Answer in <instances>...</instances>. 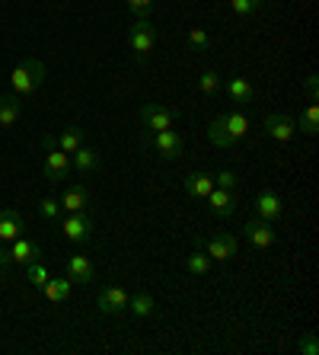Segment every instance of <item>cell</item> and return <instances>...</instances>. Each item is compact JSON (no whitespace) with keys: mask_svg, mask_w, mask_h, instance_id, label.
I'll list each match as a JSON object with an SVG mask.
<instances>
[{"mask_svg":"<svg viewBox=\"0 0 319 355\" xmlns=\"http://www.w3.org/2000/svg\"><path fill=\"white\" fill-rule=\"evenodd\" d=\"M45 77H48V67L42 64L39 58H23L13 67L10 83H13V93H17V96H29V93H35L42 83H45Z\"/></svg>","mask_w":319,"mask_h":355,"instance_id":"1","label":"cell"},{"mask_svg":"<svg viewBox=\"0 0 319 355\" xmlns=\"http://www.w3.org/2000/svg\"><path fill=\"white\" fill-rule=\"evenodd\" d=\"M128 45H131V51H134V61H138V64H147L150 51H154V45H156V26L150 23V19H138V23L128 29Z\"/></svg>","mask_w":319,"mask_h":355,"instance_id":"2","label":"cell"},{"mask_svg":"<svg viewBox=\"0 0 319 355\" xmlns=\"http://www.w3.org/2000/svg\"><path fill=\"white\" fill-rule=\"evenodd\" d=\"M195 247H205V253L211 259H233L237 257V237L233 234H227V231H217V234H211V237H201V234H195Z\"/></svg>","mask_w":319,"mask_h":355,"instance_id":"3","label":"cell"},{"mask_svg":"<svg viewBox=\"0 0 319 355\" xmlns=\"http://www.w3.org/2000/svg\"><path fill=\"white\" fill-rule=\"evenodd\" d=\"M57 231L64 234L71 243H90L93 231H96V224H93V218L86 215V211H67V218L61 221V227H57Z\"/></svg>","mask_w":319,"mask_h":355,"instance_id":"4","label":"cell"},{"mask_svg":"<svg viewBox=\"0 0 319 355\" xmlns=\"http://www.w3.org/2000/svg\"><path fill=\"white\" fill-rule=\"evenodd\" d=\"M138 116H140V122H144V128H150V132H166V128H172V125L179 122V109L160 106V103H144Z\"/></svg>","mask_w":319,"mask_h":355,"instance_id":"5","label":"cell"},{"mask_svg":"<svg viewBox=\"0 0 319 355\" xmlns=\"http://www.w3.org/2000/svg\"><path fill=\"white\" fill-rule=\"evenodd\" d=\"M144 148H154L163 160H176L182 154V135H176L172 128H166V132H150V135H144Z\"/></svg>","mask_w":319,"mask_h":355,"instance_id":"6","label":"cell"},{"mask_svg":"<svg viewBox=\"0 0 319 355\" xmlns=\"http://www.w3.org/2000/svg\"><path fill=\"white\" fill-rule=\"evenodd\" d=\"M246 240H249V243H253L255 250H268L271 243H275V221H265V218H249V221H246Z\"/></svg>","mask_w":319,"mask_h":355,"instance_id":"7","label":"cell"},{"mask_svg":"<svg viewBox=\"0 0 319 355\" xmlns=\"http://www.w3.org/2000/svg\"><path fill=\"white\" fill-rule=\"evenodd\" d=\"M297 125L291 116H284V112H268L265 116V135H268L271 141H278V144H287V141L294 138Z\"/></svg>","mask_w":319,"mask_h":355,"instance_id":"8","label":"cell"},{"mask_svg":"<svg viewBox=\"0 0 319 355\" xmlns=\"http://www.w3.org/2000/svg\"><path fill=\"white\" fill-rule=\"evenodd\" d=\"M208 208H211L214 218H230L233 211H237V196H233V189H221V186H214L211 192H208Z\"/></svg>","mask_w":319,"mask_h":355,"instance_id":"9","label":"cell"},{"mask_svg":"<svg viewBox=\"0 0 319 355\" xmlns=\"http://www.w3.org/2000/svg\"><path fill=\"white\" fill-rule=\"evenodd\" d=\"M42 166H45V180L61 182L71 173V157H67L61 148H51V150H45V164Z\"/></svg>","mask_w":319,"mask_h":355,"instance_id":"10","label":"cell"},{"mask_svg":"<svg viewBox=\"0 0 319 355\" xmlns=\"http://www.w3.org/2000/svg\"><path fill=\"white\" fill-rule=\"evenodd\" d=\"M10 257H13V263H19V266L42 263V247L39 243H33V240H26L23 234H19L17 240H10Z\"/></svg>","mask_w":319,"mask_h":355,"instance_id":"11","label":"cell"},{"mask_svg":"<svg viewBox=\"0 0 319 355\" xmlns=\"http://www.w3.org/2000/svg\"><path fill=\"white\" fill-rule=\"evenodd\" d=\"M57 202H61V208H64V211H86V208L93 205V196H90V189H86V186H67L64 189V196L57 198Z\"/></svg>","mask_w":319,"mask_h":355,"instance_id":"12","label":"cell"},{"mask_svg":"<svg viewBox=\"0 0 319 355\" xmlns=\"http://www.w3.org/2000/svg\"><path fill=\"white\" fill-rule=\"evenodd\" d=\"M284 205H281V198L275 196V189H262L255 196V215L265 218V221H278Z\"/></svg>","mask_w":319,"mask_h":355,"instance_id":"13","label":"cell"},{"mask_svg":"<svg viewBox=\"0 0 319 355\" xmlns=\"http://www.w3.org/2000/svg\"><path fill=\"white\" fill-rule=\"evenodd\" d=\"M26 231V221L17 208H0V240H17Z\"/></svg>","mask_w":319,"mask_h":355,"instance_id":"14","label":"cell"},{"mask_svg":"<svg viewBox=\"0 0 319 355\" xmlns=\"http://www.w3.org/2000/svg\"><path fill=\"white\" fill-rule=\"evenodd\" d=\"M96 307L102 314H122V311H128V295L122 288H102Z\"/></svg>","mask_w":319,"mask_h":355,"instance_id":"15","label":"cell"},{"mask_svg":"<svg viewBox=\"0 0 319 355\" xmlns=\"http://www.w3.org/2000/svg\"><path fill=\"white\" fill-rule=\"evenodd\" d=\"M67 279L77 282V285H90L96 279V269H93V263L86 257H71L67 259Z\"/></svg>","mask_w":319,"mask_h":355,"instance_id":"16","label":"cell"},{"mask_svg":"<svg viewBox=\"0 0 319 355\" xmlns=\"http://www.w3.org/2000/svg\"><path fill=\"white\" fill-rule=\"evenodd\" d=\"M23 116V103H19L17 93H7L0 96V128H13Z\"/></svg>","mask_w":319,"mask_h":355,"instance_id":"17","label":"cell"},{"mask_svg":"<svg viewBox=\"0 0 319 355\" xmlns=\"http://www.w3.org/2000/svg\"><path fill=\"white\" fill-rule=\"evenodd\" d=\"M71 164H74V170L77 173H96L99 166H102V157H99L93 148H77L74 154H71Z\"/></svg>","mask_w":319,"mask_h":355,"instance_id":"18","label":"cell"},{"mask_svg":"<svg viewBox=\"0 0 319 355\" xmlns=\"http://www.w3.org/2000/svg\"><path fill=\"white\" fill-rule=\"evenodd\" d=\"M214 189V176L211 173H192L185 176V192L188 198H208V192Z\"/></svg>","mask_w":319,"mask_h":355,"instance_id":"19","label":"cell"},{"mask_svg":"<svg viewBox=\"0 0 319 355\" xmlns=\"http://www.w3.org/2000/svg\"><path fill=\"white\" fill-rule=\"evenodd\" d=\"M217 119H221V125L227 128L230 138L239 141L246 132H249V116H246V112H224V116H217Z\"/></svg>","mask_w":319,"mask_h":355,"instance_id":"20","label":"cell"},{"mask_svg":"<svg viewBox=\"0 0 319 355\" xmlns=\"http://www.w3.org/2000/svg\"><path fill=\"white\" fill-rule=\"evenodd\" d=\"M227 93H230V99H233L237 106H246V103H253V96H255L253 83L246 80V77H233V80L227 83Z\"/></svg>","mask_w":319,"mask_h":355,"instance_id":"21","label":"cell"},{"mask_svg":"<svg viewBox=\"0 0 319 355\" xmlns=\"http://www.w3.org/2000/svg\"><path fill=\"white\" fill-rule=\"evenodd\" d=\"M71 285H74L71 279H48L42 291H45V297H48L51 304H64L67 297H71Z\"/></svg>","mask_w":319,"mask_h":355,"instance_id":"22","label":"cell"},{"mask_svg":"<svg viewBox=\"0 0 319 355\" xmlns=\"http://www.w3.org/2000/svg\"><path fill=\"white\" fill-rule=\"evenodd\" d=\"M128 311H131L134 317H150L156 311V304L147 291H138V295H128Z\"/></svg>","mask_w":319,"mask_h":355,"instance_id":"23","label":"cell"},{"mask_svg":"<svg viewBox=\"0 0 319 355\" xmlns=\"http://www.w3.org/2000/svg\"><path fill=\"white\" fill-rule=\"evenodd\" d=\"M294 125L300 128V132H307V135H316L319 132V106L316 103H310V106L303 109L300 116L294 119Z\"/></svg>","mask_w":319,"mask_h":355,"instance_id":"24","label":"cell"},{"mask_svg":"<svg viewBox=\"0 0 319 355\" xmlns=\"http://www.w3.org/2000/svg\"><path fill=\"white\" fill-rule=\"evenodd\" d=\"M80 144H83V128H80V125H71L67 132L57 135V148L64 150V154H74Z\"/></svg>","mask_w":319,"mask_h":355,"instance_id":"25","label":"cell"},{"mask_svg":"<svg viewBox=\"0 0 319 355\" xmlns=\"http://www.w3.org/2000/svg\"><path fill=\"white\" fill-rule=\"evenodd\" d=\"M185 269L192 275H208V272H211V257H208V253H201V247H198L195 253H188V257H185Z\"/></svg>","mask_w":319,"mask_h":355,"instance_id":"26","label":"cell"},{"mask_svg":"<svg viewBox=\"0 0 319 355\" xmlns=\"http://www.w3.org/2000/svg\"><path fill=\"white\" fill-rule=\"evenodd\" d=\"M208 138H211V144L214 148H233V144H237V138H230L227 135V128H224L221 125V119H214L211 125H208Z\"/></svg>","mask_w":319,"mask_h":355,"instance_id":"27","label":"cell"},{"mask_svg":"<svg viewBox=\"0 0 319 355\" xmlns=\"http://www.w3.org/2000/svg\"><path fill=\"white\" fill-rule=\"evenodd\" d=\"M48 279H51V275H48V269H45L42 263H29V266H26V282H29V285L45 288V282H48Z\"/></svg>","mask_w":319,"mask_h":355,"instance_id":"28","label":"cell"},{"mask_svg":"<svg viewBox=\"0 0 319 355\" xmlns=\"http://www.w3.org/2000/svg\"><path fill=\"white\" fill-rule=\"evenodd\" d=\"M198 90L205 93V96H214V93L221 90V74L217 71H205V74L198 77Z\"/></svg>","mask_w":319,"mask_h":355,"instance_id":"29","label":"cell"},{"mask_svg":"<svg viewBox=\"0 0 319 355\" xmlns=\"http://www.w3.org/2000/svg\"><path fill=\"white\" fill-rule=\"evenodd\" d=\"M188 45L198 51H208L211 49V35H208L201 26H195V29H188Z\"/></svg>","mask_w":319,"mask_h":355,"instance_id":"30","label":"cell"},{"mask_svg":"<svg viewBox=\"0 0 319 355\" xmlns=\"http://www.w3.org/2000/svg\"><path fill=\"white\" fill-rule=\"evenodd\" d=\"M230 7H233L237 17H253L255 10L262 7V0H230Z\"/></svg>","mask_w":319,"mask_h":355,"instance_id":"31","label":"cell"},{"mask_svg":"<svg viewBox=\"0 0 319 355\" xmlns=\"http://www.w3.org/2000/svg\"><path fill=\"white\" fill-rule=\"evenodd\" d=\"M128 7H131V13L138 19H150V13H154L156 0H128Z\"/></svg>","mask_w":319,"mask_h":355,"instance_id":"32","label":"cell"},{"mask_svg":"<svg viewBox=\"0 0 319 355\" xmlns=\"http://www.w3.org/2000/svg\"><path fill=\"white\" fill-rule=\"evenodd\" d=\"M39 215L48 218V221H55V218L61 215V202H57V198H42V202H39Z\"/></svg>","mask_w":319,"mask_h":355,"instance_id":"33","label":"cell"},{"mask_svg":"<svg viewBox=\"0 0 319 355\" xmlns=\"http://www.w3.org/2000/svg\"><path fill=\"white\" fill-rule=\"evenodd\" d=\"M239 176L233 173V170H221V173L214 176V186H221V189H237Z\"/></svg>","mask_w":319,"mask_h":355,"instance_id":"34","label":"cell"},{"mask_svg":"<svg viewBox=\"0 0 319 355\" xmlns=\"http://www.w3.org/2000/svg\"><path fill=\"white\" fill-rule=\"evenodd\" d=\"M297 349H300L303 355H316L319 352V349H316V336H313V333H307V336L300 339V346H297Z\"/></svg>","mask_w":319,"mask_h":355,"instance_id":"35","label":"cell"},{"mask_svg":"<svg viewBox=\"0 0 319 355\" xmlns=\"http://www.w3.org/2000/svg\"><path fill=\"white\" fill-rule=\"evenodd\" d=\"M303 87H307V96H310V103H316V99H319V80H316V74L307 77V80H303Z\"/></svg>","mask_w":319,"mask_h":355,"instance_id":"36","label":"cell"},{"mask_svg":"<svg viewBox=\"0 0 319 355\" xmlns=\"http://www.w3.org/2000/svg\"><path fill=\"white\" fill-rule=\"evenodd\" d=\"M10 263H13V257H10V247H7V240H0V272H7Z\"/></svg>","mask_w":319,"mask_h":355,"instance_id":"37","label":"cell"},{"mask_svg":"<svg viewBox=\"0 0 319 355\" xmlns=\"http://www.w3.org/2000/svg\"><path fill=\"white\" fill-rule=\"evenodd\" d=\"M42 148H45V150L57 148V135H42Z\"/></svg>","mask_w":319,"mask_h":355,"instance_id":"38","label":"cell"},{"mask_svg":"<svg viewBox=\"0 0 319 355\" xmlns=\"http://www.w3.org/2000/svg\"><path fill=\"white\" fill-rule=\"evenodd\" d=\"M262 3H265V0H262Z\"/></svg>","mask_w":319,"mask_h":355,"instance_id":"39","label":"cell"}]
</instances>
